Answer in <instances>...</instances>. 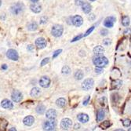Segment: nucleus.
Wrapping results in <instances>:
<instances>
[{"label":"nucleus","mask_w":131,"mask_h":131,"mask_svg":"<svg viewBox=\"0 0 131 131\" xmlns=\"http://www.w3.org/2000/svg\"><path fill=\"white\" fill-rule=\"evenodd\" d=\"M75 3L76 6H82L84 3V0H75Z\"/></svg>","instance_id":"nucleus-38"},{"label":"nucleus","mask_w":131,"mask_h":131,"mask_svg":"<svg viewBox=\"0 0 131 131\" xmlns=\"http://www.w3.org/2000/svg\"><path fill=\"white\" fill-rule=\"evenodd\" d=\"M1 106L5 109H12L13 108V104L8 99H4L1 102Z\"/></svg>","instance_id":"nucleus-13"},{"label":"nucleus","mask_w":131,"mask_h":131,"mask_svg":"<svg viewBox=\"0 0 131 131\" xmlns=\"http://www.w3.org/2000/svg\"><path fill=\"white\" fill-rule=\"evenodd\" d=\"M34 122H35V119H34L33 116H26L25 118L24 119V120H23L24 124L25 125V126H31L32 124L34 123Z\"/></svg>","instance_id":"nucleus-14"},{"label":"nucleus","mask_w":131,"mask_h":131,"mask_svg":"<svg viewBox=\"0 0 131 131\" xmlns=\"http://www.w3.org/2000/svg\"><path fill=\"white\" fill-rule=\"evenodd\" d=\"M1 5H2V0H0V6H1Z\"/></svg>","instance_id":"nucleus-46"},{"label":"nucleus","mask_w":131,"mask_h":131,"mask_svg":"<svg viewBox=\"0 0 131 131\" xmlns=\"http://www.w3.org/2000/svg\"><path fill=\"white\" fill-rule=\"evenodd\" d=\"M82 37H83V34H80L79 36H76V38H74L72 40H71V43H74V42H76V41H78V40H79Z\"/></svg>","instance_id":"nucleus-37"},{"label":"nucleus","mask_w":131,"mask_h":131,"mask_svg":"<svg viewBox=\"0 0 131 131\" xmlns=\"http://www.w3.org/2000/svg\"><path fill=\"white\" fill-rule=\"evenodd\" d=\"M89 100H90V96H87V97L86 98V99L83 101V105L84 106H86L87 104H88V103H89Z\"/></svg>","instance_id":"nucleus-36"},{"label":"nucleus","mask_w":131,"mask_h":131,"mask_svg":"<svg viewBox=\"0 0 131 131\" xmlns=\"http://www.w3.org/2000/svg\"><path fill=\"white\" fill-rule=\"evenodd\" d=\"M82 9H83V11L85 13H90V11H91L92 6H91V5L89 4V3L84 2L83 3V5H82Z\"/></svg>","instance_id":"nucleus-18"},{"label":"nucleus","mask_w":131,"mask_h":131,"mask_svg":"<svg viewBox=\"0 0 131 131\" xmlns=\"http://www.w3.org/2000/svg\"><path fill=\"white\" fill-rule=\"evenodd\" d=\"M108 34V31L106 30V29H101V35H103V36H105Z\"/></svg>","instance_id":"nucleus-35"},{"label":"nucleus","mask_w":131,"mask_h":131,"mask_svg":"<svg viewBox=\"0 0 131 131\" xmlns=\"http://www.w3.org/2000/svg\"><path fill=\"white\" fill-rule=\"evenodd\" d=\"M24 10V5L21 3H17L14 4L10 8V11L13 15H18L22 13Z\"/></svg>","instance_id":"nucleus-2"},{"label":"nucleus","mask_w":131,"mask_h":131,"mask_svg":"<svg viewBox=\"0 0 131 131\" xmlns=\"http://www.w3.org/2000/svg\"><path fill=\"white\" fill-rule=\"evenodd\" d=\"M104 116H105V112L103 109H101L97 111V120L98 122H100L101 120L104 119Z\"/></svg>","instance_id":"nucleus-23"},{"label":"nucleus","mask_w":131,"mask_h":131,"mask_svg":"<svg viewBox=\"0 0 131 131\" xmlns=\"http://www.w3.org/2000/svg\"><path fill=\"white\" fill-rule=\"evenodd\" d=\"M57 126V122L55 119H49L43 123V129L44 130H54Z\"/></svg>","instance_id":"nucleus-5"},{"label":"nucleus","mask_w":131,"mask_h":131,"mask_svg":"<svg viewBox=\"0 0 131 131\" xmlns=\"http://www.w3.org/2000/svg\"><path fill=\"white\" fill-rule=\"evenodd\" d=\"M39 85L43 88H48L50 85V79L47 76H43L39 79Z\"/></svg>","instance_id":"nucleus-9"},{"label":"nucleus","mask_w":131,"mask_h":131,"mask_svg":"<svg viewBox=\"0 0 131 131\" xmlns=\"http://www.w3.org/2000/svg\"><path fill=\"white\" fill-rule=\"evenodd\" d=\"M6 57L12 61H17L19 58V55H18L17 52L15 50H13V49H10L9 50H7Z\"/></svg>","instance_id":"nucleus-6"},{"label":"nucleus","mask_w":131,"mask_h":131,"mask_svg":"<svg viewBox=\"0 0 131 131\" xmlns=\"http://www.w3.org/2000/svg\"><path fill=\"white\" fill-rule=\"evenodd\" d=\"M77 119L79 122H81L82 123H86V122H87L89 120V117L87 114H79L77 116Z\"/></svg>","instance_id":"nucleus-16"},{"label":"nucleus","mask_w":131,"mask_h":131,"mask_svg":"<svg viewBox=\"0 0 131 131\" xmlns=\"http://www.w3.org/2000/svg\"><path fill=\"white\" fill-rule=\"evenodd\" d=\"M41 93V90H40V89L38 88V87H34L33 89L31 90V97H38Z\"/></svg>","instance_id":"nucleus-21"},{"label":"nucleus","mask_w":131,"mask_h":131,"mask_svg":"<svg viewBox=\"0 0 131 131\" xmlns=\"http://www.w3.org/2000/svg\"><path fill=\"white\" fill-rule=\"evenodd\" d=\"M130 119H124L123 121H122V125H123L125 127H129V126H130Z\"/></svg>","instance_id":"nucleus-30"},{"label":"nucleus","mask_w":131,"mask_h":131,"mask_svg":"<svg viewBox=\"0 0 131 131\" xmlns=\"http://www.w3.org/2000/svg\"><path fill=\"white\" fill-rule=\"evenodd\" d=\"M91 2H94V1H96V0H90Z\"/></svg>","instance_id":"nucleus-47"},{"label":"nucleus","mask_w":131,"mask_h":131,"mask_svg":"<svg viewBox=\"0 0 131 131\" xmlns=\"http://www.w3.org/2000/svg\"><path fill=\"white\" fill-rule=\"evenodd\" d=\"M122 25L125 26V27L129 26V18L128 16H123V17H122Z\"/></svg>","instance_id":"nucleus-26"},{"label":"nucleus","mask_w":131,"mask_h":131,"mask_svg":"<svg viewBox=\"0 0 131 131\" xmlns=\"http://www.w3.org/2000/svg\"><path fill=\"white\" fill-rule=\"evenodd\" d=\"M38 28V24L35 22H32L28 25V29L29 31H35Z\"/></svg>","instance_id":"nucleus-27"},{"label":"nucleus","mask_w":131,"mask_h":131,"mask_svg":"<svg viewBox=\"0 0 131 131\" xmlns=\"http://www.w3.org/2000/svg\"><path fill=\"white\" fill-rule=\"evenodd\" d=\"M95 71H96V73H97V74H101V73H102L104 71L102 68H100V67H97Z\"/></svg>","instance_id":"nucleus-39"},{"label":"nucleus","mask_w":131,"mask_h":131,"mask_svg":"<svg viewBox=\"0 0 131 131\" xmlns=\"http://www.w3.org/2000/svg\"><path fill=\"white\" fill-rule=\"evenodd\" d=\"M46 111V107L43 105V104H39L37 106L36 108V112L38 114H40V115H43Z\"/></svg>","instance_id":"nucleus-25"},{"label":"nucleus","mask_w":131,"mask_h":131,"mask_svg":"<svg viewBox=\"0 0 131 131\" xmlns=\"http://www.w3.org/2000/svg\"><path fill=\"white\" fill-rule=\"evenodd\" d=\"M27 49H28V50H32L34 49V46H32V45H29Z\"/></svg>","instance_id":"nucleus-41"},{"label":"nucleus","mask_w":131,"mask_h":131,"mask_svg":"<svg viewBox=\"0 0 131 131\" xmlns=\"http://www.w3.org/2000/svg\"><path fill=\"white\" fill-rule=\"evenodd\" d=\"M46 117L48 119H55L57 117V111L55 109H49L46 113Z\"/></svg>","instance_id":"nucleus-15"},{"label":"nucleus","mask_w":131,"mask_h":131,"mask_svg":"<svg viewBox=\"0 0 131 131\" xmlns=\"http://www.w3.org/2000/svg\"><path fill=\"white\" fill-rule=\"evenodd\" d=\"M35 46H37V48H39V49H43L47 45L46 40L44 38H38L35 40Z\"/></svg>","instance_id":"nucleus-11"},{"label":"nucleus","mask_w":131,"mask_h":131,"mask_svg":"<svg viewBox=\"0 0 131 131\" xmlns=\"http://www.w3.org/2000/svg\"><path fill=\"white\" fill-rule=\"evenodd\" d=\"M71 125H72V121L68 118L63 119L61 122V128L64 130L68 129L71 126Z\"/></svg>","instance_id":"nucleus-7"},{"label":"nucleus","mask_w":131,"mask_h":131,"mask_svg":"<svg viewBox=\"0 0 131 131\" xmlns=\"http://www.w3.org/2000/svg\"><path fill=\"white\" fill-rule=\"evenodd\" d=\"M61 71H62V73H63L64 75H68V74H69V73H70L71 69H70V68H69L68 66H67V65H65V66H64V67L62 68Z\"/></svg>","instance_id":"nucleus-29"},{"label":"nucleus","mask_w":131,"mask_h":131,"mask_svg":"<svg viewBox=\"0 0 131 131\" xmlns=\"http://www.w3.org/2000/svg\"><path fill=\"white\" fill-rule=\"evenodd\" d=\"M83 23V17L79 15H76L72 17V24H74L76 27H80Z\"/></svg>","instance_id":"nucleus-10"},{"label":"nucleus","mask_w":131,"mask_h":131,"mask_svg":"<svg viewBox=\"0 0 131 131\" xmlns=\"http://www.w3.org/2000/svg\"><path fill=\"white\" fill-rule=\"evenodd\" d=\"M111 43V39H104V40L103 41V44H104V46H109Z\"/></svg>","instance_id":"nucleus-33"},{"label":"nucleus","mask_w":131,"mask_h":131,"mask_svg":"<svg viewBox=\"0 0 131 131\" xmlns=\"http://www.w3.org/2000/svg\"><path fill=\"white\" fill-rule=\"evenodd\" d=\"M11 98L13 102L15 103H19L21 101L22 98H23V94L21 93V92H20L19 90H14L12 93L11 95Z\"/></svg>","instance_id":"nucleus-8"},{"label":"nucleus","mask_w":131,"mask_h":131,"mask_svg":"<svg viewBox=\"0 0 131 131\" xmlns=\"http://www.w3.org/2000/svg\"><path fill=\"white\" fill-rule=\"evenodd\" d=\"M49 61H50V57H46V58H44L42 61H41L40 65L43 67V66H44V65H46V64H48Z\"/></svg>","instance_id":"nucleus-31"},{"label":"nucleus","mask_w":131,"mask_h":131,"mask_svg":"<svg viewBox=\"0 0 131 131\" xmlns=\"http://www.w3.org/2000/svg\"><path fill=\"white\" fill-rule=\"evenodd\" d=\"M9 130H10V131H11V130H13V131H16V130H17V129H16L15 128H11V129H10Z\"/></svg>","instance_id":"nucleus-44"},{"label":"nucleus","mask_w":131,"mask_h":131,"mask_svg":"<svg viewBox=\"0 0 131 131\" xmlns=\"http://www.w3.org/2000/svg\"><path fill=\"white\" fill-rule=\"evenodd\" d=\"M122 84V82L121 80H119V79H116L113 81L111 83V89H119L121 87Z\"/></svg>","instance_id":"nucleus-20"},{"label":"nucleus","mask_w":131,"mask_h":131,"mask_svg":"<svg viewBox=\"0 0 131 131\" xmlns=\"http://www.w3.org/2000/svg\"><path fill=\"white\" fill-rule=\"evenodd\" d=\"M111 126V122L109 121H104L102 123L100 124V127L102 129H108L109 126Z\"/></svg>","instance_id":"nucleus-28"},{"label":"nucleus","mask_w":131,"mask_h":131,"mask_svg":"<svg viewBox=\"0 0 131 131\" xmlns=\"http://www.w3.org/2000/svg\"><path fill=\"white\" fill-rule=\"evenodd\" d=\"M48 21V18L46 17H43L40 19V24H46Z\"/></svg>","instance_id":"nucleus-40"},{"label":"nucleus","mask_w":131,"mask_h":131,"mask_svg":"<svg viewBox=\"0 0 131 131\" xmlns=\"http://www.w3.org/2000/svg\"><path fill=\"white\" fill-rule=\"evenodd\" d=\"M2 69H3V70L7 69V65H6V64H3V66H2Z\"/></svg>","instance_id":"nucleus-43"},{"label":"nucleus","mask_w":131,"mask_h":131,"mask_svg":"<svg viewBox=\"0 0 131 131\" xmlns=\"http://www.w3.org/2000/svg\"><path fill=\"white\" fill-rule=\"evenodd\" d=\"M31 1L33 2V3H37V2L39 1V0H31Z\"/></svg>","instance_id":"nucleus-45"},{"label":"nucleus","mask_w":131,"mask_h":131,"mask_svg":"<svg viewBox=\"0 0 131 131\" xmlns=\"http://www.w3.org/2000/svg\"><path fill=\"white\" fill-rule=\"evenodd\" d=\"M104 53V49L101 46H97L93 49V53L95 55H102Z\"/></svg>","instance_id":"nucleus-19"},{"label":"nucleus","mask_w":131,"mask_h":131,"mask_svg":"<svg viewBox=\"0 0 131 131\" xmlns=\"http://www.w3.org/2000/svg\"><path fill=\"white\" fill-rule=\"evenodd\" d=\"M56 104L58 106L59 108H64L66 105V100L63 97H61L59 99H57L56 101Z\"/></svg>","instance_id":"nucleus-22"},{"label":"nucleus","mask_w":131,"mask_h":131,"mask_svg":"<svg viewBox=\"0 0 131 131\" xmlns=\"http://www.w3.org/2000/svg\"><path fill=\"white\" fill-rule=\"evenodd\" d=\"M30 9L32 12H34L35 13H39L41 12V10H42V6L38 3H33V4L31 5Z\"/></svg>","instance_id":"nucleus-17"},{"label":"nucleus","mask_w":131,"mask_h":131,"mask_svg":"<svg viewBox=\"0 0 131 131\" xmlns=\"http://www.w3.org/2000/svg\"><path fill=\"white\" fill-rule=\"evenodd\" d=\"M116 19L114 17H108L104 20V25L107 28H112L114 26V23L116 22Z\"/></svg>","instance_id":"nucleus-12"},{"label":"nucleus","mask_w":131,"mask_h":131,"mask_svg":"<svg viewBox=\"0 0 131 131\" xmlns=\"http://www.w3.org/2000/svg\"><path fill=\"white\" fill-rule=\"evenodd\" d=\"M63 31H64V28L62 25L61 24H55L52 27V29H51V34L57 38V37H60L63 34Z\"/></svg>","instance_id":"nucleus-3"},{"label":"nucleus","mask_w":131,"mask_h":131,"mask_svg":"<svg viewBox=\"0 0 131 131\" xmlns=\"http://www.w3.org/2000/svg\"><path fill=\"white\" fill-rule=\"evenodd\" d=\"M93 85H94V81L93 79H86L82 83V88L86 91H89L93 87Z\"/></svg>","instance_id":"nucleus-4"},{"label":"nucleus","mask_w":131,"mask_h":131,"mask_svg":"<svg viewBox=\"0 0 131 131\" xmlns=\"http://www.w3.org/2000/svg\"><path fill=\"white\" fill-rule=\"evenodd\" d=\"M93 62L94 65H96V67L103 68L108 64V60L107 57H105L102 55H97V57H93Z\"/></svg>","instance_id":"nucleus-1"},{"label":"nucleus","mask_w":131,"mask_h":131,"mask_svg":"<svg viewBox=\"0 0 131 131\" xmlns=\"http://www.w3.org/2000/svg\"><path fill=\"white\" fill-rule=\"evenodd\" d=\"M62 52V50H56L55 52H54V53L53 54V58L54 59V58H56V57L58 56Z\"/></svg>","instance_id":"nucleus-34"},{"label":"nucleus","mask_w":131,"mask_h":131,"mask_svg":"<svg viewBox=\"0 0 131 131\" xmlns=\"http://www.w3.org/2000/svg\"><path fill=\"white\" fill-rule=\"evenodd\" d=\"M94 28H95V27H94V26H92V27H91L90 28H89V29H88V30L86 31V33H85V35H84L83 36H84V37H86V36H88V35H89V34H90L91 32H92V31H93L94 30Z\"/></svg>","instance_id":"nucleus-32"},{"label":"nucleus","mask_w":131,"mask_h":131,"mask_svg":"<svg viewBox=\"0 0 131 131\" xmlns=\"http://www.w3.org/2000/svg\"><path fill=\"white\" fill-rule=\"evenodd\" d=\"M79 128H80V125H79V124H78V123H77V124H76V125H75L74 129H75L76 130V129H79Z\"/></svg>","instance_id":"nucleus-42"},{"label":"nucleus","mask_w":131,"mask_h":131,"mask_svg":"<svg viewBox=\"0 0 131 131\" xmlns=\"http://www.w3.org/2000/svg\"><path fill=\"white\" fill-rule=\"evenodd\" d=\"M76 79L77 80H81L83 78L84 76V74H83V72L82 70H77L76 72H75V75H74Z\"/></svg>","instance_id":"nucleus-24"}]
</instances>
